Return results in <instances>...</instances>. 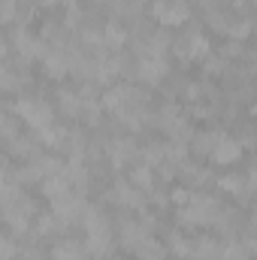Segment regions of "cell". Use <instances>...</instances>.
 Masks as SVG:
<instances>
[{"instance_id": "cell-1", "label": "cell", "mask_w": 257, "mask_h": 260, "mask_svg": "<svg viewBox=\"0 0 257 260\" xmlns=\"http://www.w3.org/2000/svg\"><path fill=\"white\" fill-rule=\"evenodd\" d=\"M15 112L18 118L34 130H46L52 127V106L43 103V100H18L15 103Z\"/></svg>"}, {"instance_id": "cell-2", "label": "cell", "mask_w": 257, "mask_h": 260, "mask_svg": "<svg viewBox=\"0 0 257 260\" xmlns=\"http://www.w3.org/2000/svg\"><path fill=\"white\" fill-rule=\"evenodd\" d=\"M151 15H154L164 27H176V24H185V21H188L191 9H188L185 0H154Z\"/></svg>"}, {"instance_id": "cell-3", "label": "cell", "mask_w": 257, "mask_h": 260, "mask_svg": "<svg viewBox=\"0 0 257 260\" xmlns=\"http://www.w3.org/2000/svg\"><path fill=\"white\" fill-rule=\"evenodd\" d=\"M209 157H212V164H221V167L236 164V160L242 157V142H236V139L227 136V133H218V136H215V145H212V151H209Z\"/></svg>"}, {"instance_id": "cell-4", "label": "cell", "mask_w": 257, "mask_h": 260, "mask_svg": "<svg viewBox=\"0 0 257 260\" xmlns=\"http://www.w3.org/2000/svg\"><path fill=\"white\" fill-rule=\"evenodd\" d=\"M176 52H179L182 58H188V61H203V58H209V40H206L203 34H188V37L176 46Z\"/></svg>"}, {"instance_id": "cell-5", "label": "cell", "mask_w": 257, "mask_h": 260, "mask_svg": "<svg viewBox=\"0 0 257 260\" xmlns=\"http://www.w3.org/2000/svg\"><path fill=\"white\" fill-rule=\"evenodd\" d=\"M167 61L164 58H142L139 61V79H145V82H160L164 76H167Z\"/></svg>"}, {"instance_id": "cell-6", "label": "cell", "mask_w": 257, "mask_h": 260, "mask_svg": "<svg viewBox=\"0 0 257 260\" xmlns=\"http://www.w3.org/2000/svg\"><path fill=\"white\" fill-rule=\"evenodd\" d=\"M15 49H18V55L21 58H43V43H37V40H30L24 30H18L15 34Z\"/></svg>"}, {"instance_id": "cell-7", "label": "cell", "mask_w": 257, "mask_h": 260, "mask_svg": "<svg viewBox=\"0 0 257 260\" xmlns=\"http://www.w3.org/2000/svg\"><path fill=\"white\" fill-rule=\"evenodd\" d=\"M43 194L52 197V200L67 197V194H70V179H64V176H49V179L43 182Z\"/></svg>"}, {"instance_id": "cell-8", "label": "cell", "mask_w": 257, "mask_h": 260, "mask_svg": "<svg viewBox=\"0 0 257 260\" xmlns=\"http://www.w3.org/2000/svg\"><path fill=\"white\" fill-rule=\"evenodd\" d=\"M218 188L221 191H227V194H242L245 188H248V179H242V176H224V179H218Z\"/></svg>"}, {"instance_id": "cell-9", "label": "cell", "mask_w": 257, "mask_h": 260, "mask_svg": "<svg viewBox=\"0 0 257 260\" xmlns=\"http://www.w3.org/2000/svg\"><path fill=\"white\" fill-rule=\"evenodd\" d=\"M43 67H46V73H52V76H64L67 67H70V61H67V58H61V55H49Z\"/></svg>"}, {"instance_id": "cell-10", "label": "cell", "mask_w": 257, "mask_h": 260, "mask_svg": "<svg viewBox=\"0 0 257 260\" xmlns=\"http://www.w3.org/2000/svg\"><path fill=\"white\" fill-rule=\"evenodd\" d=\"M139 257L142 260H164V248L145 239V242H139Z\"/></svg>"}, {"instance_id": "cell-11", "label": "cell", "mask_w": 257, "mask_h": 260, "mask_svg": "<svg viewBox=\"0 0 257 260\" xmlns=\"http://www.w3.org/2000/svg\"><path fill=\"white\" fill-rule=\"evenodd\" d=\"M130 151H133V145H130V142H115V148H112V164H115V167H121V164L130 157Z\"/></svg>"}, {"instance_id": "cell-12", "label": "cell", "mask_w": 257, "mask_h": 260, "mask_svg": "<svg viewBox=\"0 0 257 260\" xmlns=\"http://www.w3.org/2000/svg\"><path fill=\"white\" fill-rule=\"evenodd\" d=\"M115 200H124V206H139V194H133L127 185H115Z\"/></svg>"}, {"instance_id": "cell-13", "label": "cell", "mask_w": 257, "mask_h": 260, "mask_svg": "<svg viewBox=\"0 0 257 260\" xmlns=\"http://www.w3.org/2000/svg\"><path fill=\"white\" fill-rule=\"evenodd\" d=\"M124 40H127L124 27H118V24H109V27H106V43H109V46H121Z\"/></svg>"}, {"instance_id": "cell-14", "label": "cell", "mask_w": 257, "mask_h": 260, "mask_svg": "<svg viewBox=\"0 0 257 260\" xmlns=\"http://www.w3.org/2000/svg\"><path fill=\"white\" fill-rule=\"evenodd\" d=\"M227 34H230L233 40H245V37L251 34V21H236V24L227 27Z\"/></svg>"}, {"instance_id": "cell-15", "label": "cell", "mask_w": 257, "mask_h": 260, "mask_svg": "<svg viewBox=\"0 0 257 260\" xmlns=\"http://www.w3.org/2000/svg\"><path fill=\"white\" fill-rule=\"evenodd\" d=\"M133 185H136V188H148V185H151V170H148V167L133 170Z\"/></svg>"}, {"instance_id": "cell-16", "label": "cell", "mask_w": 257, "mask_h": 260, "mask_svg": "<svg viewBox=\"0 0 257 260\" xmlns=\"http://www.w3.org/2000/svg\"><path fill=\"white\" fill-rule=\"evenodd\" d=\"M245 257H248V251L239 248V245H233V248H227V251L221 254V260H245Z\"/></svg>"}, {"instance_id": "cell-17", "label": "cell", "mask_w": 257, "mask_h": 260, "mask_svg": "<svg viewBox=\"0 0 257 260\" xmlns=\"http://www.w3.org/2000/svg\"><path fill=\"white\" fill-rule=\"evenodd\" d=\"M191 200L194 197L188 194V191H173V203H176V206H188Z\"/></svg>"}, {"instance_id": "cell-18", "label": "cell", "mask_w": 257, "mask_h": 260, "mask_svg": "<svg viewBox=\"0 0 257 260\" xmlns=\"http://www.w3.org/2000/svg\"><path fill=\"white\" fill-rule=\"evenodd\" d=\"M15 257V245H12V239H3V260H12Z\"/></svg>"}, {"instance_id": "cell-19", "label": "cell", "mask_w": 257, "mask_h": 260, "mask_svg": "<svg viewBox=\"0 0 257 260\" xmlns=\"http://www.w3.org/2000/svg\"><path fill=\"white\" fill-rule=\"evenodd\" d=\"M245 179H248V188H254V191H257V164L248 170V176H245Z\"/></svg>"}, {"instance_id": "cell-20", "label": "cell", "mask_w": 257, "mask_h": 260, "mask_svg": "<svg viewBox=\"0 0 257 260\" xmlns=\"http://www.w3.org/2000/svg\"><path fill=\"white\" fill-rule=\"evenodd\" d=\"M251 115H254V118H257V100H254V106H251Z\"/></svg>"}, {"instance_id": "cell-21", "label": "cell", "mask_w": 257, "mask_h": 260, "mask_svg": "<svg viewBox=\"0 0 257 260\" xmlns=\"http://www.w3.org/2000/svg\"><path fill=\"white\" fill-rule=\"evenodd\" d=\"M43 3H55V0H43Z\"/></svg>"}, {"instance_id": "cell-22", "label": "cell", "mask_w": 257, "mask_h": 260, "mask_svg": "<svg viewBox=\"0 0 257 260\" xmlns=\"http://www.w3.org/2000/svg\"><path fill=\"white\" fill-rule=\"evenodd\" d=\"M254 3H257V0H254Z\"/></svg>"}]
</instances>
